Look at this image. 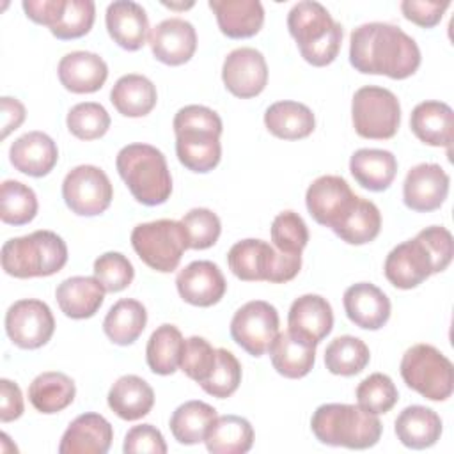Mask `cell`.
<instances>
[{
    "label": "cell",
    "instance_id": "cell-7",
    "mask_svg": "<svg viewBox=\"0 0 454 454\" xmlns=\"http://www.w3.org/2000/svg\"><path fill=\"white\" fill-rule=\"evenodd\" d=\"M231 271L245 282L284 284L293 280L301 268V255H287L264 239H241L227 254Z\"/></svg>",
    "mask_w": 454,
    "mask_h": 454
},
{
    "label": "cell",
    "instance_id": "cell-23",
    "mask_svg": "<svg viewBox=\"0 0 454 454\" xmlns=\"http://www.w3.org/2000/svg\"><path fill=\"white\" fill-rule=\"evenodd\" d=\"M106 30L122 50L137 51L145 44L149 20L144 7L131 0H115L106 7Z\"/></svg>",
    "mask_w": 454,
    "mask_h": 454
},
{
    "label": "cell",
    "instance_id": "cell-44",
    "mask_svg": "<svg viewBox=\"0 0 454 454\" xmlns=\"http://www.w3.org/2000/svg\"><path fill=\"white\" fill-rule=\"evenodd\" d=\"M67 129L80 140L101 138L110 128V115L103 105L87 101L74 105L66 117Z\"/></svg>",
    "mask_w": 454,
    "mask_h": 454
},
{
    "label": "cell",
    "instance_id": "cell-48",
    "mask_svg": "<svg viewBox=\"0 0 454 454\" xmlns=\"http://www.w3.org/2000/svg\"><path fill=\"white\" fill-rule=\"evenodd\" d=\"M181 223L186 231L188 247L193 250H206L213 247L222 232V223L216 213L206 207H193L183 218Z\"/></svg>",
    "mask_w": 454,
    "mask_h": 454
},
{
    "label": "cell",
    "instance_id": "cell-40",
    "mask_svg": "<svg viewBox=\"0 0 454 454\" xmlns=\"http://www.w3.org/2000/svg\"><path fill=\"white\" fill-rule=\"evenodd\" d=\"M381 231V213L378 206L367 199L358 197L351 211L333 229L335 236L349 245H365Z\"/></svg>",
    "mask_w": 454,
    "mask_h": 454
},
{
    "label": "cell",
    "instance_id": "cell-55",
    "mask_svg": "<svg viewBox=\"0 0 454 454\" xmlns=\"http://www.w3.org/2000/svg\"><path fill=\"white\" fill-rule=\"evenodd\" d=\"M23 395L20 387L7 380L2 378L0 380V420L5 422H12L16 419H20L23 415Z\"/></svg>",
    "mask_w": 454,
    "mask_h": 454
},
{
    "label": "cell",
    "instance_id": "cell-50",
    "mask_svg": "<svg viewBox=\"0 0 454 454\" xmlns=\"http://www.w3.org/2000/svg\"><path fill=\"white\" fill-rule=\"evenodd\" d=\"M94 277L101 282L105 291L119 293L133 282L135 270L129 259L121 252H105L94 261Z\"/></svg>",
    "mask_w": 454,
    "mask_h": 454
},
{
    "label": "cell",
    "instance_id": "cell-24",
    "mask_svg": "<svg viewBox=\"0 0 454 454\" xmlns=\"http://www.w3.org/2000/svg\"><path fill=\"white\" fill-rule=\"evenodd\" d=\"M316 346L312 340L291 332H278L268 353L273 369L289 380L307 376L316 362Z\"/></svg>",
    "mask_w": 454,
    "mask_h": 454
},
{
    "label": "cell",
    "instance_id": "cell-21",
    "mask_svg": "<svg viewBox=\"0 0 454 454\" xmlns=\"http://www.w3.org/2000/svg\"><path fill=\"white\" fill-rule=\"evenodd\" d=\"M348 319L364 330H380L390 317L388 296L371 282L349 286L342 296Z\"/></svg>",
    "mask_w": 454,
    "mask_h": 454
},
{
    "label": "cell",
    "instance_id": "cell-56",
    "mask_svg": "<svg viewBox=\"0 0 454 454\" xmlns=\"http://www.w3.org/2000/svg\"><path fill=\"white\" fill-rule=\"evenodd\" d=\"M0 110H2V138H5L11 131L18 129L25 121V106L16 98L4 96L0 99Z\"/></svg>",
    "mask_w": 454,
    "mask_h": 454
},
{
    "label": "cell",
    "instance_id": "cell-27",
    "mask_svg": "<svg viewBox=\"0 0 454 454\" xmlns=\"http://www.w3.org/2000/svg\"><path fill=\"white\" fill-rule=\"evenodd\" d=\"M287 328L314 344H319L333 328V312L326 298L319 294H303L291 303Z\"/></svg>",
    "mask_w": 454,
    "mask_h": 454
},
{
    "label": "cell",
    "instance_id": "cell-37",
    "mask_svg": "<svg viewBox=\"0 0 454 454\" xmlns=\"http://www.w3.org/2000/svg\"><path fill=\"white\" fill-rule=\"evenodd\" d=\"M147 325L145 307L133 298H122L115 301L105 316L103 330L106 337L119 346L133 344Z\"/></svg>",
    "mask_w": 454,
    "mask_h": 454
},
{
    "label": "cell",
    "instance_id": "cell-53",
    "mask_svg": "<svg viewBox=\"0 0 454 454\" xmlns=\"http://www.w3.org/2000/svg\"><path fill=\"white\" fill-rule=\"evenodd\" d=\"M450 2H426V0H403L401 2V12L403 16L422 27V28H433L440 23L443 12L449 9Z\"/></svg>",
    "mask_w": 454,
    "mask_h": 454
},
{
    "label": "cell",
    "instance_id": "cell-36",
    "mask_svg": "<svg viewBox=\"0 0 454 454\" xmlns=\"http://www.w3.org/2000/svg\"><path fill=\"white\" fill-rule=\"evenodd\" d=\"M204 442L211 454H245L252 449L254 427L239 415H222L213 420Z\"/></svg>",
    "mask_w": 454,
    "mask_h": 454
},
{
    "label": "cell",
    "instance_id": "cell-26",
    "mask_svg": "<svg viewBox=\"0 0 454 454\" xmlns=\"http://www.w3.org/2000/svg\"><path fill=\"white\" fill-rule=\"evenodd\" d=\"M218 28L231 39L255 35L264 23V9L259 0H209Z\"/></svg>",
    "mask_w": 454,
    "mask_h": 454
},
{
    "label": "cell",
    "instance_id": "cell-8",
    "mask_svg": "<svg viewBox=\"0 0 454 454\" xmlns=\"http://www.w3.org/2000/svg\"><path fill=\"white\" fill-rule=\"evenodd\" d=\"M399 371L406 387L429 401H445L452 395V364L431 344H415L408 348L401 358Z\"/></svg>",
    "mask_w": 454,
    "mask_h": 454
},
{
    "label": "cell",
    "instance_id": "cell-14",
    "mask_svg": "<svg viewBox=\"0 0 454 454\" xmlns=\"http://www.w3.org/2000/svg\"><path fill=\"white\" fill-rule=\"evenodd\" d=\"M358 195L353 193L348 181L340 176H321L307 188L305 204L310 216L332 231L351 211Z\"/></svg>",
    "mask_w": 454,
    "mask_h": 454
},
{
    "label": "cell",
    "instance_id": "cell-54",
    "mask_svg": "<svg viewBox=\"0 0 454 454\" xmlns=\"http://www.w3.org/2000/svg\"><path fill=\"white\" fill-rule=\"evenodd\" d=\"M21 7L34 23L51 28L64 12L66 0H25Z\"/></svg>",
    "mask_w": 454,
    "mask_h": 454
},
{
    "label": "cell",
    "instance_id": "cell-4",
    "mask_svg": "<svg viewBox=\"0 0 454 454\" xmlns=\"http://www.w3.org/2000/svg\"><path fill=\"white\" fill-rule=\"evenodd\" d=\"M310 429L325 445L362 450L380 442L383 426L378 415L362 410L358 404L328 403L316 408Z\"/></svg>",
    "mask_w": 454,
    "mask_h": 454
},
{
    "label": "cell",
    "instance_id": "cell-22",
    "mask_svg": "<svg viewBox=\"0 0 454 454\" xmlns=\"http://www.w3.org/2000/svg\"><path fill=\"white\" fill-rule=\"evenodd\" d=\"M9 160L18 172L43 177L57 165L59 149L50 135L43 131H28L11 144Z\"/></svg>",
    "mask_w": 454,
    "mask_h": 454
},
{
    "label": "cell",
    "instance_id": "cell-11",
    "mask_svg": "<svg viewBox=\"0 0 454 454\" xmlns=\"http://www.w3.org/2000/svg\"><path fill=\"white\" fill-rule=\"evenodd\" d=\"M62 199L74 215L96 216L108 209L114 199V188L99 167L78 165L62 181Z\"/></svg>",
    "mask_w": 454,
    "mask_h": 454
},
{
    "label": "cell",
    "instance_id": "cell-3",
    "mask_svg": "<svg viewBox=\"0 0 454 454\" xmlns=\"http://www.w3.org/2000/svg\"><path fill=\"white\" fill-rule=\"evenodd\" d=\"M287 28L300 55L316 67L332 64L340 50L342 25L337 23L325 5L312 0H301L287 14Z\"/></svg>",
    "mask_w": 454,
    "mask_h": 454
},
{
    "label": "cell",
    "instance_id": "cell-2",
    "mask_svg": "<svg viewBox=\"0 0 454 454\" xmlns=\"http://www.w3.org/2000/svg\"><path fill=\"white\" fill-rule=\"evenodd\" d=\"M176 154L192 172L206 174L222 158V119L204 105H186L174 117Z\"/></svg>",
    "mask_w": 454,
    "mask_h": 454
},
{
    "label": "cell",
    "instance_id": "cell-31",
    "mask_svg": "<svg viewBox=\"0 0 454 454\" xmlns=\"http://www.w3.org/2000/svg\"><path fill=\"white\" fill-rule=\"evenodd\" d=\"M108 406L122 420H138L154 406L151 385L135 374L121 376L108 390Z\"/></svg>",
    "mask_w": 454,
    "mask_h": 454
},
{
    "label": "cell",
    "instance_id": "cell-47",
    "mask_svg": "<svg viewBox=\"0 0 454 454\" xmlns=\"http://www.w3.org/2000/svg\"><path fill=\"white\" fill-rule=\"evenodd\" d=\"M241 383V364L225 348L216 349V365L209 378L200 383L202 390L213 397H231Z\"/></svg>",
    "mask_w": 454,
    "mask_h": 454
},
{
    "label": "cell",
    "instance_id": "cell-29",
    "mask_svg": "<svg viewBox=\"0 0 454 454\" xmlns=\"http://www.w3.org/2000/svg\"><path fill=\"white\" fill-rule=\"evenodd\" d=\"M60 310L71 319L92 317L105 300V287L96 277H69L55 291Z\"/></svg>",
    "mask_w": 454,
    "mask_h": 454
},
{
    "label": "cell",
    "instance_id": "cell-34",
    "mask_svg": "<svg viewBox=\"0 0 454 454\" xmlns=\"http://www.w3.org/2000/svg\"><path fill=\"white\" fill-rule=\"evenodd\" d=\"M110 101L124 117H144L156 106L158 92L147 76L131 73L114 83Z\"/></svg>",
    "mask_w": 454,
    "mask_h": 454
},
{
    "label": "cell",
    "instance_id": "cell-41",
    "mask_svg": "<svg viewBox=\"0 0 454 454\" xmlns=\"http://www.w3.org/2000/svg\"><path fill=\"white\" fill-rule=\"evenodd\" d=\"M369 360L367 344L353 335L335 337L325 349V365L337 376H355L367 367Z\"/></svg>",
    "mask_w": 454,
    "mask_h": 454
},
{
    "label": "cell",
    "instance_id": "cell-52",
    "mask_svg": "<svg viewBox=\"0 0 454 454\" xmlns=\"http://www.w3.org/2000/svg\"><path fill=\"white\" fill-rule=\"evenodd\" d=\"M122 450L126 454H165L167 443L161 431L156 429L153 424H140L133 426L126 433Z\"/></svg>",
    "mask_w": 454,
    "mask_h": 454
},
{
    "label": "cell",
    "instance_id": "cell-15",
    "mask_svg": "<svg viewBox=\"0 0 454 454\" xmlns=\"http://www.w3.org/2000/svg\"><path fill=\"white\" fill-rule=\"evenodd\" d=\"M225 89L241 99L259 96L268 83V66L264 55L255 48L232 50L222 67Z\"/></svg>",
    "mask_w": 454,
    "mask_h": 454
},
{
    "label": "cell",
    "instance_id": "cell-13",
    "mask_svg": "<svg viewBox=\"0 0 454 454\" xmlns=\"http://www.w3.org/2000/svg\"><path fill=\"white\" fill-rule=\"evenodd\" d=\"M5 332L18 348L37 349L44 346L55 332L51 309L35 298L18 300L5 314Z\"/></svg>",
    "mask_w": 454,
    "mask_h": 454
},
{
    "label": "cell",
    "instance_id": "cell-10",
    "mask_svg": "<svg viewBox=\"0 0 454 454\" xmlns=\"http://www.w3.org/2000/svg\"><path fill=\"white\" fill-rule=\"evenodd\" d=\"M351 119L355 131L362 138L388 140L401 124L399 99L385 87H360L351 101Z\"/></svg>",
    "mask_w": 454,
    "mask_h": 454
},
{
    "label": "cell",
    "instance_id": "cell-42",
    "mask_svg": "<svg viewBox=\"0 0 454 454\" xmlns=\"http://www.w3.org/2000/svg\"><path fill=\"white\" fill-rule=\"evenodd\" d=\"M37 215L34 190L20 181L7 179L0 188V218L7 225H25Z\"/></svg>",
    "mask_w": 454,
    "mask_h": 454
},
{
    "label": "cell",
    "instance_id": "cell-12",
    "mask_svg": "<svg viewBox=\"0 0 454 454\" xmlns=\"http://www.w3.org/2000/svg\"><path fill=\"white\" fill-rule=\"evenodd\" d=\"M278 312L264 300L241 305L231 319L232 340L252 356H262L278 335Z\"/></svg>",
    "mask_w": 454,
    "mask_h": 454
},
{
    "label": "cell",
    "instance_id": "cell-30",
    "mask_svg": "<svg viewBox=\"0 0 454 454\" xmlns=\"http://www.w3.org/2000/svg\"><path fill=\"white\" fill-rule=\"evenodd\" d=\"M397 440L408 449H427L433 447L442 436V419L440 415L420 404H411L404 408L394 424Z\"/></svg>",
    "mask_w": 454,
    "mask_h": 454
},
{
    "label": "cell",
    "instance_id": "cell-33",
    "mask_svg": "<svg viewBox=\"0 0 454 454\" xmlns=\"http://www.w3.org/2000/svg\"><path fill=\"white\" fill-rule=\"evenodd\" d=\"M264 126L277 138L300 140L314 131L316 117L307 105L284 99L266 108Z\"/></svg>",
    "mask_w": 454,
    "mask_h": 454
},
{
    "label": "cell",
    "instance_id": "cell-25",
    "mask_svg": "<svg viewBox=\"0 0 454 454\" xmlns=\"http://www.w3.org/2000/svg\"><path fill=\"white\" fill-rule=\"evenodd\" d=\"M59 80L69 92L90 94L99 90L108 78L106 62L92 51H71L57 67Z\"/></svg>",
    "mask_w": 454,
    "mask_h": 454
},
{
    "label": "cell",
    "instance_id": "cell-19",
    "mask_svg": "<svg viewBox=\"0 0 454 454\" xmlns=\"http://www.w3.org/2000/svg\"><path fill=\"white\" fill-rule=\"evenodd\" d=\"M149 46L156 60L167 66L186 64L197 50V32L183 18L160 21L149 34Z\"/></svg>",
    "mask_w": 454,
    "mask_h": 454
},
{
    "label": "cell",
    "instance_id": "cell-17",
    "mask_svg": "<svg viewBox=\"0 0 454 454\" xmlns=\"http://www.w3.org/2000/svg\"><path fill=\"white\" fill-rule=\"evenodd\" d=\"M449 176L436 163L411 167L403 183V200L408 209L429 213L440 209L449 195Z\"/></svg>",
    "mask_w": 454,
    "mask_h": 454
},
{
    "label": "cell",
    "instance_id": "cell-5",
    "mask_svg": "<svg viewBox=\"0 0 454 454\" xmlns=\"http://www.w3.org/2000/svg\"><path fill=\"white\" fill-rule=\"evenodd\" d=\"M121 179L144 206H160L172 193V176L160 149L149 144H128L115 158Z\"/></svg>",
    "mask_w": 454,
    "mask_h": 454
},
{
    "label": "cell",
    "instance_id": "cell-16",
    "mask_svg": "<svg viewBox=\"0 0 454 454\" xmlns=\"http://www.w3.org/2000/svg\"><path fill=\"white\" fill-rule=\"evenodd\" d=\"M387 280L397 289H413L433 275V257L415 236L394 247L383 264Z\"/></svg>",
    "mask_w": 454,
    "mask_h": 454
},
{
    "label": "cell",
    "instance_id": "cell-46",
    "mask_svg": "<svg viewBox=\"0 0 454 454\" xmlns=\"http://www.w3.org/2000/svg\"><path fill=\"white\" fill-rule=\"evenodd\" d=\"M96 18V4L92 0H66L64 12L50 32L60 39H78L90 32Z\"/></svg>",
    "mask_w": 454,
    "mask_h": 454
},
{
    "label": "cell",
    "instance_id": "cell-1",
    "mask_svg": "<svg viewBox=\"0 0 454 454\" xmlns=\"http://www.w3.org/2000/svg\"><path fill=\"white\" fill-rule=\"evenodd\" d=\"M349 62L364 74H385L392 80H404L419 69L420 50L415 39L399 27L372 21L351 32Z\"/></svg>",
    "mask_w": 454,
    "mask_h": 454
},
{
    "label": "cell",
    "instance_id": "cell-20",
    "mask_svg": "<svg viewBox=\"0 0 454 454\" xmlns=\"http://www.w3.org/2000/svg\"><path fill=\"white\" fill-rule=\"evenodd\" d=\"M114 440L112 424L99 413L89 411L78 415L64 431L60 454H105Z\"/></svg>",
    "mask_w": 454,
    "mask_h": 454
},
{
    "label": "cell",
    "instance_id": "cell-39",
    "mask_svg": "<svg viewBox=\"0 0 454 454\" xmlns=\"http://www.w3.org/2000/svg\"><path fill=\"white\" fill-rule=\"evenodd\" d=\"M183 348L184 339L177 326L168 323L158 326L151 333L145 348V360L149 369L160 376L174 374L181 364Z\"/></svg>",
    "mask_w": 454,
    "mask_h": 454
},
{
    "label": "cell",
    "instance_id": "cell-43",
    "mask_svg": "<svg viewBox=\"0 0 454 454\" xmlns=\"http://www.w3.org/2000/svg\"><path fill=\"white\" fill-rule=\"evenodd\" d=\"M355 395L358 406L372 415L390 411L399 399L397 387L394 385L392 378L383 372H372L365 380H362L356 387Z\"/></svg>",
    "mask_w": 454,
    "mask_h": 454
},
{
    "label": "cell",
    "instance_id": "cell-45",
    "mask_svg": "<svg viewBox=\"0 0 454 454\" xmlns=\"http://www.w3.org/2000/svg\"><path fill=\"white\" fill-rule=\"evenodd\" d=\"M271 241L275 248L287 255H301L309 243V229L294 211H282L271 222Z\"/></svg>",
    "mask_w": 454,
    "mask_h": 454
},
{
    "label": "cell",
    "instance_id": "cell-18",
    "mask_svg": "<svg viewBox=\"0 0 454 454\" xmlns=\"http://www.w3.org/2000/svg\"><path fill=\"white\" fill-rule=\"evenodd\" d=\"M176 286L179 296L195 307L218 303L227 289L222 270L211 261H193L184 266L176 277Z\"/></svg>",
    "mask_w": 454,
    "mask_h": 454
},
{
    "label": "cell",
    "instance_id": "cell-6",
    "mask_svg": "<svg viewBox=\"0 0 454 454\" xmlns=\"http://www.w3.org/2000/svg\"><path fill=\"white\" fill-rule=\"evenodd\" d=\"M2 268L14 278L50 277L67 262V245L53 231L11 238L2 247Z\"/></svg>",
    "mask_w": 454,
    "mask_h": 454
},
{
    "label": "cell",
    "instance_id": "cell-35",
    "mask_svg": "<svg viewBox=\"0 0 454 454\" xmlns=\"http://www.w3.org/2000/svg\"><path fill=\"white\" fill-rule=\"evenodd\" d=\"M74 381L67 374L57 371L41 372L28 387V399L32 406L44 415L66 410L74 401Z\"/></svg>",
    "mask_w": 454,
    "mask_h": 454
},
{
    "label": "cell",
    "instance_id": "cell-28",
    "mask_svg": "<svg viewBox=\"0 0 454 454\" xmlns=\"http://www.w3.org/2000/svg\"><path fill=\"white\" fill-rule=\"evenodd\" d=\"M410 128L420 142L450 149L454 129L452 108L443 101H422L411 110Z\"/></svg>",
    "mask_w": 454,
    "mask_h": 454
},
{
    "label": "cell",
    "instance_id": "cell-51",
    "mask_svg": "<svg viewBox=\"0 0 454 454\" xmlns=\"http://www.w3.org/2000/svg\"><path fill=\"white\" fill-rule=\"evenodd\" d=\"M417 238L427 247L433 257V273H440L447 270L454 255V241L449 229L442 225H431L422 229Z\"/></svg>",
    "mask_w": 454,
    "mask_h": 454
},
{
    "label": "cell",
    "instance_id": "cell-32",
    "mask_svg": "<svg viewBox=\"0 0 454 454\" xmlns=\"http://www.w3.org/2000/svg\"><path fill=\"white\" fill-rule=\"evenodd\" d=\"M349 172L362 188L383 192L397 174V160L385 149H358L351 154Z\"/></svg>",
    "mask_w": 454,
    "mask_h": 454
},
{
    "label": "cell",
    "instance_id": "cell-9",
    "mask_svg": "<svg viewBox=\"0 0 454 454\" xmlns=\"http://www.w3.org/2000/svg\"><path fill=\"white\" fill-rule=\"evenodd\" d=\"M131 245L140 261L160 273L174 271L190 248L183 223L167 218L138 223L131 231Z\"/></svg>",
    "mask_w": 454,
    "mask_h": 454
},
{
    "label": "cell",
    "instance_id": "cell-38",
    "mask_svg": "<svg viewBox=\"0 0 454 454\" xmlns=\"http://www.w3.org/2000/svg\"><path fill=\"white\" fill-rule=\"evenodd\" d=\"M216 410L204 401H186L179 404L168 422L172 436L183 445L204 442L209 426L216 419Z\"/></svg>",
    "mask_w": 454,
    "mask_h": 454
},
{
    "label": "cell",
    "instance_id": "cell-49",
    "mask_svg": "<svg viewBox=\"0 0 454 454\" xmlns=\"http://www.w3.org/2000/svg\"><path fill=\"white\" fill-rule=\"evenodd\" d=\"M216 365V349L199 335H193L184 340L183 356H181V371L199 385L204 383Z\"/></svg>",
    "mask_w": 454,
    "mask_h": 454
}]
</instances>
